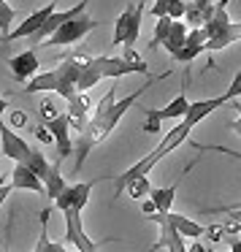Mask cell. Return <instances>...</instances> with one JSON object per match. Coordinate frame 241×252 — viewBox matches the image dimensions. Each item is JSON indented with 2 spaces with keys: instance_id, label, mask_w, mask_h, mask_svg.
I'll return each mask as SVG.
<instances>
[{
  "instance_id": "1",
  "label": "cell",
  "mask_w": 241,
  "mask_h": 252,
  "mask_svg": "<svg viewBox=\"0 0 241 252\" xmlns=\"http://www.w3.org/2000/svg\"><path fill=\"white\" fill-rule=\"evenodd\" d=\"M152 82H154V79H149L144 87H138L136 93H130L127 98H122V100H117V82H114V87H111L109 93L98 100V106H95L92 117H90L87 125H84L79 141L73 144V163H76V165H73V174H79V171L84 168V160L90 158V152H92V149L98 147V144L103 141V138L109 136L117 125H120V120L125 117V111L136 106V100L147 93Z\"/></svg>"
},
{
  "instance_id": "27",
  "label": "cell",
  "mask_w": 241,
  "mask_h": 252,
  "mask_svg": "<svg viewBox=\"0 0 241 252\" xmlns=\"http://www.w3.org/2000/svg\"><path fill=\"white\" fill-rule=\"evenodd\" d=\"M127 192H130L133 201H138V198L149 195V190H152V182H149V176H138V179H133L130 185L125 187Z\"/></svg>"
},
{
  "instance_id": "41",
  "label": "cell",
  "mask_w": 241,
  "mask_h": 252,
  "mask_svg": "<svg viewBox=\"0 0 241 252\" xmlns=\"http://www.w3.org/2000/svg\"><path fill=\"white\" fill-rule=\"evenodd\" d=\"M0 185H6V176H0Z\"/></svg>"
},
{
  "instance_id": "23",
  "label": "cell",
  "mask_w": 241,
  "mask_h": 252,
  "mask_svg": "<svg viewBox=\"0 0 241 252\" xmlns=\"http://www.w3.org/2000/svg\"><path fill=\"white\" fill-rule=\"evenodd\" d=\"M71 185V182L62 176V171H60V160L57 163H52V168H49V176L44 179V195H49V201H55L57 195H60L65 187Z\"/></svg>"
},
{
  "instance_id": "43",
  "label": "cell",
  "mask_w": 241,
  "mask_h": 252,
  "mask_svg": "<svg viewBox=\"0 0 241 252\" xmlns=\"http://www.w3.org/2000/svg\"><path fill=\"white\" fill-rule=\"evenodd\" d=\"M209 3H217V0H209Z\"/></svg>"
},
{
  "instance_id": "45",
  "label": "cell",
  "mask_w": 241,
  "mask_h": 252,
  "mask_svg": "<svg viewBox=\"0 0 241 252\" xmlns=\"http://www.w3.org/2000/svg\"><path fill=\"white\" fill-rule=\"evenodd\" d=\"M209 252H214V250H209Z\"/></svg>"
},
{
  "instance_id": "33",
  "label": "cell",
  "mask_w": 241,
  "mask_h": 252,
  "mask_svg": "<svg viewBox=\"0 0 241 252\" xmlns=\"http://www.w3.org/2000/svg\"><path fill=\"white\" fill-rule=\"evenodd\" d=\"M35 138H38V141H44V144H52V136H49V130H46L44 125L35 127Z\"/></svg>"
},
{
  "instance_id": "42",
  "label": "cell",
  "mask_w": 241,
  "mask_h": 252,
  "mask_svg": "<svg viewBox=\"0 0 241 252\" xmlns=\"http://www.w3.org/2000/svg\"><path fill=\"white\" fill-rule=\"evenodd\" d=\"M154 3H168V0H154Z\"/></svg>"
},
{
  "instance_id": "10",
  "label": "cell",
  "mask_w": 241,
  "mask_h": 252,
  "mask_svg": "<svg viewBox=\"0 0 241 252\" xmlns=\"http://www.w3.org/2000/svg\"><path fill=\"white\" fill-rule=\"evenodd\" d=\"M0 149H3V155H6L8 160H14V163H22L25 158L30 155V144L25 141L22 136H19L14 127L8 125H0Z\"/></svg>"
},
{
  "instance_id": "29",
  "label": "cell",
  "mask_w": 241,
  "mask_h": 252,
  "mask_svg": "<svg viewBox=\"0 0 241 252\" xmlns=\"http://www.w3.org/2000/svg\"><path fill=\"white\" fill-rule=\"evenodd\" d=\"M219 98H222L225 103H228V100H233V98H241V71H236V76L230 79V87L225 90Z\"/></svg>"
},
{
  "instance_id": "20",
  "label": "cell",
  "mask_w": 241,
  "mask_h": 252,
  "mask_svg": "<svg viewBox=\"0 0 241 252\" xmlns=\"http://www.w3.org/2000/svg\"><path fill=\"white\" fill-rule=\"evenodd\" d=\"M60 84H57V76L55 71H44V73H35L28 84H25L22 93L25 95H35V93H57Z\"/></svg>"
},
{
  "instance_id": "3",
  "label": "cell",
  "mask_w": 241,
  "mask_h": 252,
  "mask_svg": "<svg viewBox=\"0 0 241 252\" xmlns=\"http://www.w3.org/2000/svg\"><path fill=\"white\" fill-rule=\"evenodd\" d=\"M141 17H144L141 3H127L125 11L117 17L111 41H114V44H122L125 52H136V41H138V33H141Z\"/></svg>"
},
{
  "instance_id": "16",
  "label": "cell",
  "mask_w": 241,
  "mask_h": 252,
  "mask_svg": "<svg viewBox=\"0 0 241 252\" xmlns=\"http://www.w3.org/2000/svg\"><path fill=\"white\" fill-rule=\"evenodd\" d=\"M219 106H225L222 98H206V100H190V106H187V114L181 117V122L190 127H195L198 122H203L209 114H214V111L219 109Z\"/></svg>"
},
{
  "instance_id": "2",
  "label": "cell",
  "mask_w": 241,
  "mask_h": 252,
  "mask_svg": "<svg viewBox=\"0 0 241 252\" xmlns=\"http://www.w3.org/2000/svg\"><path fill=\"white\" fill-rule=\"evenodd\" d=\"M190 130H192L190 125L179 122V125H176L174 130H171V133H165V136H163V141L157 144V149H152V152H149V155H144V158L138 160V163H133L130 168H125V171H122V174L114 179V201L122 195V192H125V187L130 185L133 179H138V176H147L149 171H152L154 165H157L160 160L165 158V155H171L174 149H179L181 144H184L187 138H190Z\"/></svg>"
},
{
  "instance_id": "5",
  "label": "cell",
  "mask_w": 241,
  "mask_h": 252,
  "mask_svg": "<svg viewBox=\"0 0 241 252\" xmlns=\"http://www.w3.org/2000/svg\"><path fill=\"white\" fill-rule=\"evenodd\" d=\"M60 212L65 217V244H71L73 252H98V241H92L84 230L82 212L73 206H62Z\"/></svg>"
},
{
  "instance_id": "34",
  "label": "cell",
  "mask_w": 241,
  "mask_h": 252,
  "mask_svg": "<svg viewBox=\"0 0 241 252\" xmlns=\"http://www.w3.org/2000/svg\"><path fill=\"white\" fill-rule=\"evenodd\" d=\"M217 212H228L230 217H233L236 222L241 225V206H225V209H217Z\"/></svg>"
},
{
  "instance_id": "21",
  "label": "cell",
  "mask_w": 241,
  "mask_h": 252,
  "mask_svg": "<svg viewBox=\"0 0 241 252\" xmlns=\"http://www.w3.org/2000/svg\"><path fill=\"white\" fill-rule=\"evenodd\" d=\"M184 38H187V25L181 22V19H174V22H171V30H168V38L163 41V49L176 60L179 49L184 46Z\"/></svg>"
},
{
  "instance_id": "24",
  "label": "cell",
  "mask_w": 241,
  "mask_h": 252,
  "mask_svg": "<svg viewBox=\"0 0 241 252\" xmlns=\"http://www.w3.org/2000/svg\"><path fill=\"white\" fill-rule=\"evenodd\" d=\"M168 220H171V225L179 230V236H184V239H201L203 230H206V228H201L195 220L184 217V214H176V212H168Z\"/></svg>"
},
{
  "instance_id": "12",
  "label": "cell",
  "mask_w": 241,
  "mask_h": 252,
  "mask_svg": "<svg viewBox=\"0 0 241 252\" xmlns=\"http://www.w3.org/2000/svg\"><path fill=\"white\" fill-rule=\"evenodd\" d=\"M90 192H92V182H79V185H68L60 195L55 198V206L62 209V206H73L79 212L87 209V201H90Z\"/></svg>"
},
{
  "instance_id": "4",
  "label": "cell",
  "mask_w": 241,
  "mask_h": 252,
  "mask_svg": "<svg viewBox=\"0 0 241 252\" xmlns=\"http://www.w3.org/2000/svg\"><path fill=\"white\" fill-rule=\"evenodd\" d=\"M95 28H98V19H92L84 11V14H79V17L62 22L60 28L44 41V46H71V44H76V41H82L87 33H92Z\"/></svg>"
},
{
  "instance_id": "14",
  "label": "cell",
  "mask_w": 241,
  "mask_h": 252,
  "mask_svg": "<svg viewBox=\"0 0 241 252\" xmlns=\"http://www.w3.org/2000/svg\"><path fill=\"white\" fill-rule=\"evenodd\" d=\"M187 106H190V100H187L184 90H181L179 95H176L171 103H165L163 109H144V114H147V120L152 122H163V120H181V117L187 114Z\"/></svg>"
},
{
  "instance_id": "35",
  "label": "cell",
  "mask_w": 241,
  "mask_h": 252,
  "mask_svg": "<svg viewBox=\"0 0 241 252\" xmlns=\"http://www.w3.org/2000/svg\"><path fill=\"white\" fill-rule=\"evenodd\" d=\"M11 192H14V187L8 185V182H6V185H0V206L8 201V195H11Z\"/></svg>"
},
{
  "instance_id": "30",
  "label": "cell",
  "mask_w": 241,
  "mask_h": 252,
  "mask_svg": "<svg viewBox=\"0 0 241 252\" xmlns=\"http://www.w3.org/2000/svg\"><path fill=\"white\" fill-rule=\"evenodd\" d=\"M57 114H60V111L55 109V103H52L49 98L41 100V117H44V120H52V117H57ZM44 120H41V122H44Z\"/></svg>"
},
{
  "instance_id": "40",
  "label": "cell",
  "mask_w": 241,
  "mask_h": 252,
  "mask_svg": "<svg viewBox=\"0 0 241 252\" xmlns=\"http://www.w3.org/2000/svg\"><path fill=\"white\" fill-rule=\"evenodd\" d=\"M230 252H241V239H230Z\"/></svg>"
},
{
  "instance_id": "9",
  "label": "cell",
  "mask_w": 241,
  "mask_h": 252,
  "mask_svg": "<svg viewBox=\"0 0 241 252\" xmlns=\"http://www.w3.org/2000/svg\"><path fill=\"white\" fill-rule=\"evenodd\" d=\"M65 103H68L65 117H68V122H71V127L82 133L84 125H87V120L92 117V98H90L87 93H73Z\"/></svg>"
},
{
  "instance_id": "36",
  "label": "cell",
  "mask_w": 241,
  "mask_h": 252,
  "mask_svg": "<svg viewBox=\"0 0 241 252\" xmlns=\"http://www.w3.org/2000/svg\"><path fill=\"white\" fill-rule=\"evenodd\" d=\"M187 252H209V247H206V244H203V241H201V239H195V241H192V244H190V247H187Z\"/></svg>"
},
{
  "instance_id": "28",
  "label": "cell",
  "mask_w": 241,
  "mask_h": 252,
  "mask_svg": "<svg viewBox=\"0 0 241 252\" xmlns=\"http://www.w3.org/2000/svg\"><path fill=\"white\" fill-rule=\"evenodd\" d=\"M14 17H17V11L8 6L6 0H0V30H3V33H8V30H11Z\"/></svg>"
},
{
  "instance_id": "15",
  "label": "cell",
  "mask_w": 241,
  "mask_h": 252,
  "mask_svg": "<svg viewBox=\"0 0 241 252\" xmlns=\"http://www.w3.org/2000/svg\"><path fill=\"white\" fill-rule=\"evenodd\" d=\"M8 68H11L14 79L28 82V79H33L35 73H38V57H35L33 49H25V52H19L17 57H8Z\"/></svg>"
},
{
  "instance_id": "6",
  "label": "cell",
  "mask_w": 241,
  "mask_h": 252,
  "mask_svg": "<svg viewBox=\"0 0 241 252\" xmlns=\"http://www.w3.org/2000/svg\"><path fill=\"white\" fill-rule=\"evenodd\" d=\"M82 65H84V57L82 55H68L60 60V65L55 68V76H57V95L62 100H68L73 93H76V82H79V73H82Z\"/></svg>"
},
{
  "instance_id": "26",
  "label": "cell",
  "mask_w": 241,
  "mask_h": 252,
  "mask_svg": "<svg viewBox=\"0 0 241 252\" xmlns=\"http://www.w3.org/2000/svg\"><path fill=\"white\" fill-rule=\"evenodd\" d=\"M171 22H174V19H168V17H160V19H154V38L149 41V49H157V46H163V41L168 38Z\"/></svg>"
},
{
  "instance_id": "17",
  "label": "cell",
  "mask_w": 241,
  "mask_h": 252,
  "mask_svg": "<svg viewBox=\"0 0 241 252\" xmlns=\"http://www.w3.org/2000/svg\"><path fill=\"white\" fill-rule=\"evenodd\" d=\"M241 41V22H228L225 28H219L214 35H209L206 44H203V52H219L225 46Z\"/></svg>"
},
{
  "instance_id": "25",
  "label": "cell",
  "mask_w": 241,
  "mask_h": 252,
  "mask_svg": "<svg viewBox=\"0 0 241 252\" xmlns=\"http://www.w3.org/2000/svg\"><path fill=\"white\" fill-rule=\"evenodd\" d=\"M22 165H28V168L33 171V174L38 176L41 182H44L46 176H49V168H52V163L44 158V152H41V149H30V155L22 160Z\"/></svg>"
},
{
  "instance_id": "38",
  "label": "cell",
  "mask_w": 241,
  "mask_h": 252,
  "mask_svg": "<svg viewBox=\"0 0 241 252\" xmlns=\"http://www.w3.org/2000/svg\"><path fill=\"white\" fill-rule=\"evenodd\" d=\"M141 212L147 214V217H152V214L157 212V209H154V203H152V201H147V203H144V209H141Z\"/></svg>"
},
{
  "instance_id": "18",
  "label": "cell",
  "mask_w": 241,
  "mask_h": 252,
  "mask_svg": "<svg viewBox=\"0 0 241 252\" xmlns=\"http://www.w3.org/2000/svg\"><path fill=\"white\" fill-rule=\"evenodd\" d=\"M203 44H206V33H203L201 28H190V30H187V38H184V46H181L179 55H176V63L190 65L195 57H201Z\"/></svg>"
},
{
  "instance_id": "32",
  "label": "cell",
  "mask_w": 241,
  "mask_h": 252,
  "mask_svg": "<svg viewBox=\"0 0 241 252\" xmlns=\"http://www.w3.org/2000/svg\"><path fill=\"white\" fill-rule=\"evenodd\" d=\"M233 106L239 109V120H236V122H230V130H233L236 136H241V100H233Z\"/></svg>"
},
{
  "instance_id": "39",
  "label": "cell",
  "mask_w": 241,
  "mask_h": 252,
  "mask_svg": "<svg viewBox=\"0 0 241 252\" xmlns=\"http://www.w3.org/2000/svg\"><path fill=\"white\" fill-rule=\"evenodd\" d=\"M6 109H8V100L0 95V125H3V114H6Z\"/></svg>"
},
{
  "instance_id": "37",
  "label": "cell",
  "mask_w": 241,
  "mask_h": 252,
  "mask_svg": "<svg viewBox=\"0 0 241 252\" xmlns=\"http://www.w3.org/2000/svg\"><path fill=\"white\" fill-rule=\"evenodd\" d=\"M144 130H147V133H160V122H152V120H149L147 125H144Z\"/></svg>"
},
{
  "instance_id": "19",
  "label": "cell",
  "mask_w": 241,
  "mask_h": 252,
  "mask_svg": "<svg viewBox=\"0 0 241 252\" xmlns=\"http://www.w3.org/2000/svg\"><path fill=\"white\" fill-rule=\"evenodd\" d=\"M8 185L14 187V190H30V192H38V195H44V182L38 179V176L33 174V171L28 168V165L17 163L11 171V182Z\"/></svg>"
},
{
  "instance_id": "8",
  "label": "cell",
  "mask_w": 241,
  "mask_h": 252,
  "mask_svg": "<svg viewBox=\"0 0 241 252\" xmlns=\"http://www.w3.org/2000/svg\"><path fill=\"white\" fill-rule=\"evenodd\" d=\"M41 125L49 130V136H52V141L57 144V155H60V163L65 158H71L73 155V141H71V122H68V117L65 114H57V117H52V120H44Z\"/></svg>"
},
{
  "instance_id": "11",
  "label": "cell",
  "mask_w": 241,
  "mask_h": 252,
  "mask_svg": "<svg viewBox=\"0 0 241 252\" xmlns=\"http://www.w3.org/2000/svg\"><path fill=\"white\" fill-rule=\"evenodd\" d=\"M87 6H90V0H79L76 6L68 8V11H52L49 17H46V22L41 25L38 30H35L33 38H35V41H46V38H49V35L57 30V28H60L62 22H68V19H73V17H79V14L87 11Z\"/></svg>"
},
{
  "instance_id": "31",
  "label": "cell",
  "mask_w": 241,
  "mask_h": 252,
  "mask_svg": "<svg viewBox=\"0 0 241 252\" xmlns=\"http://www.w3.org/2000/svg\"><path fill=\"white\" fill-rule=\"evenodd\" d=\"M11 125L14 127H28V114H25V111H14V114H11Z\"/></svg>"
},
{
  "instance_id": "44",
  "label": "cell",
  "mask_w": 241,
  "mask_h": 252,
  "mask_svg": "<svg viewBox=\"0 0 241 252\" xmlns=\"http://www.w3.org/2000/svg\"><path fill=\"white\" fill-rule=\"evenodd\" d=\"M236 206H241V203H236Z\"/></svg>"
},
{
  "instance_id": "7",
  "label": "cell",
  "mask_w": 241,
  "mask_h": 252,
  "mask_svg": "<svg viewBox=\"0 0 241 252\" xmlns=\"http://www.w3.org/2000/svg\"><path fill=\"white\" fill-rule=\"evenodd\" d=\"M149 220H152V222L160 228V236H157V241H154V244L149 247V252H157V250L187 252V247H184V236H179V230H176L174 225H171L168 214H152Z\"/></svg>"
},
{
  "instance_id": "13",
  "label": "cell",
  "mask_w": 241,
  "mask_h": 252,
  "mask_svg": "<svg viewBox=\"0 0 241 252\" xmlns=\"http://www.w3.org/2000/svg\"><path fill=\"white\" fill-rule=\"evenodd\" d=\"M52 11H57L55 0H52L49 6H44V8H38V11H33L22 25H19V28L8 30V35H3V41H17V38H28V35H35V30H38L41 25L46 22V17H49Z\"/></svg>"
},
{
  "instance_id": "22",
  "label": "cell",
  "mask_w": 241,
  "mask_h": 252,
  "mask_svg": "<svg viewBox=\"0 0 241 252\" xmlns=\"http://www.w3.org/2000/svg\"><path fill=\"white\" fill-rule=\"evenodd\" d=\"M174 198H176V185L152 187V190H149V201L154 203V209H157L154 214H168L171 209H174Z\"/></svg>"
}]
</instances>
